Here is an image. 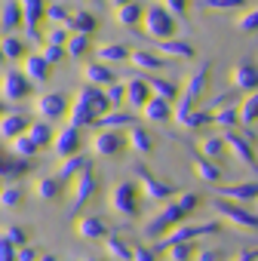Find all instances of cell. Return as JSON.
<instances>
[{
    "instance_id": "16",
    "label": "cell",
    "mask_w": 258,
    "mask_h": 261,
    "mask_svg": "<svg viewBox=\"0 0 258 261\" xmlns=\"http://www.w3.org/2000/svg\"><path fill=\"white\" fill-rule=\"evenodd\" d=\"M126 98L133 108H145L148 98H151V83L148 80H133V83H126Z\"/></svg>"
},
{
    "instance_id": "23",
    "label": "cell",
    "mask_w": 258,
    "mask_h": 261,
    "mask_svg": "<svg viewBox=\"0 0 258 261\" xmlns=\"http://www.w3.org/2000/svg\"><path fill=\"white\" fill-rule=\"evenodd\" d=\"M83 77H86L89 86H111V83H114V71L105 68V65H89V68L83 71Z\"/></svg>"
},
{
    "instance_id": "34",
    "label": "cell",
    "mask_w": 258,
    "mask_h": 261,
    "mask_svg": "<svg viewBox=\"0 0 258 261\" xmlns=\"http://www.w3.org/2000/svg\"><path fill=\"white\" fill-rule=\"evenodd\" d=\"M160 49L166 56H178V59H191L194 56V49L188 43H182V40H166V43H160Z\"/></svg>"
},
{
    "instance_id": "22",
    "label": "cell",
    "mask_w": 258,
    "mask_h": 261,
    "mask_svg": "<svg viewBox=\"0 0 258 261\" xmlns=\"http://www.w3.org/2000/svg\"><path fill=\"white\" fill-rule=\"evenodd\" d=\"M25 74L31 77V83H43L49 77V62L43 56H31V59H25Z\"/></svg>"
},
{
    "instance_id": "13",
    "label": "cell",
    "mask_w": 258,
    "mask_h": 261,
    "mask_svg": "<svg viewBox=\"0 0 258 261\" xmlns=\"http://www.w3.org/2000/svg\"><path fill=\"white\" fill-rule=\"evenodd\" d=\"M227 139V148L237 154V160H243L246 166H252L255 172H258V160H255V151H252V145L246 142V139H240V136H234V133H227L224 136Z\"/></svg>"
},
{
    "instance_id": "15",
    "label": "cell",
    "mask_w": 258,
    "mask_h": 261,
    "mask_svg": "<svg viewBox=\"0 0 258 261\" xmlns=\"http://www.w3.org/2000/svg\"><path fill=\"white\" fill-rule=\"evenodd\" d=\"M142 114H145V120H154V123H163V120H169V98H160V95H151L148 98V105L142 108Z\"/></svg>"
},
{
    "instance_id": "25",
    "label": "cell",
    "mask_w": 258,
    "mask_h": 261,
    "mask_svg": "<svg viewBox=\"0 0 258 261\" xmlns=\"http://www.w3.org/2000/svg\"><path fill=\"white\" fill-rule=\"evenodd\" d=\"M86 166H89V163H86L83 157H77V154H74V157H65V160H62V166H59V178H62V181H68V178H71V181H74Z\"/></svg>"
},
{
    "instance_id": "51",
    "label": "cell",
    "mask_w": 258,
    "mask_h": 261,
    "mask_svg": "<svg viewBox=\"0 0 258 261\" xmlns=\"http://www.w3.org/2000/svg\"><path fill=\"white\" fill-rule=\"evenodd\" d=\"M4 53H7L10 59H16V56H22V40H7V46H4Z\"/></svg>"
},
{
    "instance_id": "37",
    "label": "cell",
    "mask_w": 258,
    "mask_h": 261,
    "mask_svg": "<svg viewBox=\"0 0 258 261\" xmlns=\"http://www.w3.org/2000/svg\"><path fill=\"white\" fill-rule=\"evenodd\" d=\"M126 56H129V53H126V46H120V43L98 49V59H101V62H120V59H126Z\"/></svg>"
},
{
    "instance_id": "7",
    "label": "cell",
    "mask_w": 258,
    "mask_h": 261,
    "mask_svg": "<svg viewBox=\"0 0 258 261\" xmlns=\"http://www.w3.org/2000/svg\"><path fill=\"white\" fill-rule=\"evenodd\" d=\"M126 142L129 139L120 136V129H101V133L92 139V154H98V157H117Z\"/></svg>"
},
{
    "instance_id": "10",
    "label": "cell",
    "mask_w": 258,
    "mask_h": 261,
    "mask_svg": "<svg viewBox=\"0 0 258 261\" xmlns=\"http://www.w3.org/2000/svg\"><path fill=\"white\" fill-rule=\"evenodd\" d=\"M34 111H37L43 120H56V117H62V114L68 111V98H65V95H59V92H46V95H40V98H37Z\"/></svg>"
},
{
    "instance_id": "3",
    "label": "cell",
    "mask_w": 258,
    "mask_h": 261,
    "mask_svg": "<svg viewBox=\"0 0 258 261\" xmlns=\"http://www.w3.org/2000/svg\"><path fill=\"white\" fill-rule=\"evenodd\" d=\"M185 215H188V209H185L178 200H175V203H169L166 209H160V212L145 224V237H163V233H169V230L185 218Z\"/></svg>"
},
{
    "instance_id": "35",
    "label": "cell",
    "mask_w": 258,
    "mask_h": 261,
    "mask_svg": "<svg viewBox=\"0 0 258 261\" xmlns=\"http://www.w3.org/2000/svg\"><path fill=\"white\" fill-rule=\"evenodd\" d=\"M28 169H31V166H28L25 157H22V160H7V163H4V178H7V185H10L16 175H25Z\"/></svg>"
},
{
    "instance_id": "11",
    "label": "cell",
    "mask_w": 258,
    "mask_h": 261,
    "mask_svg": "<svg viewBox=\"0 0 258 261\" xmlns=\"http://www.w3.org/2000/svg\"><path fill=\"white\" fill-rule=\"evenodd\" d=\"M31 92V77L19 74V71H7L4 74V98H25Z\"/></svg>"
},
{
    "instance_id": "45",
    "label": "cell",
    "mask_w": 258,
    "mask_h": 261,
    "mask_svg": "<svg viewBox=\"0 0 258 261\" xmlns=\"http://www.w3.org/2000/svg\"><path fill=\"white\" fill-rule=\"evenodd\" d=\"M105 95H108V101H111V105H120V101L126 98V86H117V83H111Z\"/></svg>"
},
{
    "instance_id": "8",
    "label": "cell",
    "mask_w": 258,
    "mask_h": 261,
    "mask_svg": "<svg viewBox=\"0 0 258 261\" xmlns=\"http://www.w3.org/2000/svg\"><path fill=\"white\" fill-rule=\"evenodd\" d=\"M74 197H71V212H77V209H83L86 206V200L95 194V172H92V166H86L74 181Z\"/></svg>"
},
{
    "instance_id": "1",
    "label": "cell",
    "mask_w": 258,
    "mask_h": 261,
    "mask_svg": "<svg viewBox=\"0 0 258 261\" xmlns=\"http://www.w3.org/2000/svg\"><path fill=\"white\" fill-rule=\"evenodd\" d=\"M108 108H111L108 95L98 92V89H92V86H86V89H80V95H77L74 105H71V123H74V126L98 123V117H105Z\"/></svg>"
},
{
    "instance_id": "21",
    "label": "cell",
    "mask_w": 258,
    "mask_h": 261,
    "mask_svg": "<svg viewBox=\"0 0 258 261\" xmlns=\"http://www.w3.org/2000/svg\"><path fill=\"white\" fill-rule=\"evenodd\" d=\"M28 120L25 117H19V114H7L4 117V123H0V133H4V139H16V136H22V133H28Z\"/></svg>"
},
{
    "instance_id": "31",
    "label": "cell",
    "mask_w": 258,
    "mask_h": 261,
    "mask_svg": "<svg viewBox=\"0 0 258 261\" xmlns=\"http://www.w3.org/2000/svg\"><path fill=\"white\" fill-rule=\"evenodd\" d=\"M142 19V7L139 4H123V7H117V22L120 25H136Z\"/></svg>"
},
{
    "instance_id": "55",
    "label": "cell",
    "mask_w": 258,
    "mask_h": 261,
    "mask_svg": "<svg viewBox=\"0 0 258 261\" xmlns=\"http://www.w3.org/2000/svg\"><path fill=\"white\" fill-rule=\"evenodd\" d=\"M37 261H59V258H53V255H43V258H37Z\"/></svg>"
},
{
    "instance_id": "32",
    "label": "cell",
    "mask_w": 258,
    "mask_h": 261,
    "mask_svg": "<svg viewBox=\"0 0 258 261\" xmlns=\"http://www.w3.org/2000/svg\"><path fill=\"white\" fill-rule=\"evenodd\" d=\"M212 123H218V126H224V129L237 126V123H240V108H218V111L212 114Z\"/></svg>"
},
{
    "instance_id": "28",
    "label": "cell",
    "mask_w": 258,
    "mask_h": 261,
    "mask_svg": "<svg viewBox=\"0 0 258 261\" xmlns=\"http://www.w3.org/2000/svg\"><path fill=\"white\" fill-rule=\"evenodd\" d=\"M13 151H16V157H25V160H31L37 151H40V145L28 136V133H22V136H16L13 139Z\"/></svg>"
},
{
    "instance_id": "43",
    "label": "cell",
    "mask_w": 258,
    "mask_h": 261,
    "mask_svg": "<svg viewBox=\"0 0 258 261\" xmlns=\"http://www.w3.org/2000/svg\"><path fill=\"white\" fill-rule=\"evenodd\" d=\"M0 261H19V249L4 237V240H0Z\"/></svg>"
},
{
    "instance_id": "53",
    "label": "cell",
    "mask_w": 258,
    "mask_h": 261,
    "mask_svg": "<svg viewBox=\"0 0 258 261\" xmlns=\"http://www.w3.org/2000/svg\"><path fill=\"white\" fill-rule=\"evenodd\" d=\"M37 258H40V255H37L31 246H22V249H19V261H37Z\"/></svg>"
},
{
    "instance_id": "47",
    "label": "cell",
    "mask_w": 258,
    "mask_h": 261,
    "mask_svg": "<svg viewBox=\"0 0 258 261\" xmlns=\"http://www.w3.org/2000/svg\"><path fill=\"white\" fill-rule=\"evenodd\" d=\"M19 203H22V191L7 188V191H4V206H7V209H13V206H19Z\"/></svg>"
},
{
    "instance_id": "33",
    "label": "cell",
    "mask_w": 258,
    "mask_h": 261,
    "mask_svg": "<svg viewBox=\"0 0 258 261\" xmlns=\"http://www.w3.org/2000/svg\"><path fill=\"white\" fill-rule=\"evenodd\" d=\"M28 136H31V139H34V142H37L40 148H43V145H46L49 139H56V136H53V129H49V123H46V120H40V123H31V129H28Z\"/></svg>"
},
{
    "instance_id": "4",
    "label": "cell",
    "mask_w": 258,
    "mask_h": 261,
    "mask_svg": "<svg viewBox=\"0 0 258 261\" xmlns=\"http://www.w3.org/2000/svg\"><path fill=\"white\" fill-rule=\"evenodd\" d=\"M215 212L218 215H224L227 221H234V224H240L243 230H258V215H252V212H246L237 200H215Z\"/></svg>"
},
{
    "instance_id": "14",
    "label": "cell",
    "mask_w": 258,
    "mask_h": 261,
    "mask_svg": "<svg viewBox=\"0 0 258 261\" xmlns=\"http://www.w3.org/2000/svg\"><path fill=\"white\" fill-rule=\"evenodd\" d=\"M77 233H80L83 240H101V237H108V227H105L101 218L83 215V218H77Z\"/></svg>"
},
{
    "instance_id": "18",
    "label": "cell",
    "mask_w": 258,
    "mask_h": 261,
    "mask_svg": "<svg viewBox=\"0 0 258 261\" xmlns=\"http://www.w3.org/2000/svg\"><path fill=\"white\" fill-rule=\"evenodd\" d=\"M221 194H224L227 200L246 203V200H258V185H255V181H243V185H227V188H221Z\"/></svg>"
},
{
    "instance_id": "41",
    "label": "cell",
    "mask_w": 258,
    "mask_h": 261,
    "mask_svg": "<svg viewBox=\"0 0 258 261\" xmlns=\"http://www.w3.org/2000/svg\"><path fill=\"white\" fill-rule=\"evenodd\" d=\"M4 237H7V240L16 246V249H22V246L28 243V233H25L22 227H7V230H4Z\"/></svg>"
},
{
    "instance_id": "48",
    "label": "cell",
    "mask_w": 258,
    "mask_h": 261,
    "mask_svg": "<svg viewBox=\"0 0 258 261\" xmlns=\"http://www.w3.org/2000/svg\"><path fill=\"white\" fill-rule=\"evenodd\" d=\"M43 59H46L49 65H53V62H59V59H62V46H59V43H46V49H43Z\"/></svg>"
},
{
    "instance_id": "9",
    "label": "cell",
    "mask_w": 258,
    "mask_h": 261,
    "mask_svg": "<svg viewBox=\"0 0 258 261\" xmlns=\"http://www.w3.org/2000/svg\"><path fill=\"white\" fill-rule=\"evenodd\" d=\"M77 148H80V126L68 123L62 133H56V139H53V151L65 160V157H74Z\"/></svg>"
},
{
    "instance_id": "12",
    "label": "cell",
    "mask_w": 258,
    "mask_h": 261,
    "mask_svg": "<svg viewBox=\"0 0 258 261\" xmlns=\"http://www.w3.org/2000/svg\"><path fill=\"white\" fill-rule=\"evenodd\" d=\"M145 28H148V34L151 37H169L172 34V19H169V13H163V10H151L148 13V19H145Z\"/></svg>"
},
{
    "instance_id": "56",
    "label": "cell",
    "mask_w": 258,
    "mask_h": 261,
    "mask_svg": "<svg viewBox=\"0 0 258 261\" xmlns=\"http://www.w3.org/2000/svg\"><path fill=\"white\" fill-rule=\"evenodd\" d=\"M86 261H95V258H86Z\"/></svg>"
},
{
    "instance_id": "29",
    "label": "cell",
    "mask_w": 258,
    "mask_h": 261,
    "mask_svg": "<svg viewBox=\"0 0 258 261\" xmlns=\"http://www.w3.org/2000/svg\"><path fill=\"white\" fill-rule=\"evenodd\" d=\"M62 178L56 175V178H40L37 185H34V194L40 197V200H56L59 194H62V185H59Z\"/></svg>"
},
{
    "instance_id": "19",
    "label": "cell",
    "mask_w": 258,
    "mask_h": 261,
    "mask_svg": "<svg viewBox=\"0 0 258 261\" xmlns=\"http://www.w3.org/2000/svg\"><path fill=\"white\" fill-rule=\"evenodd\" d=\"M98 123H101V129H133L136 117L126 111H108L105 117H98Z\"/></svg>"
},
{
    "instance_id": "30",
    "label": "cell",
    "mask_w": 258,
    "mask_h": 261,
    "mask_svg": "<svg viewBox=\"0 0 258 261\" xmlns=\"http://www.w3.org/2000/svg\"><path fill=\"white\" fill-rule=\"evenodd\" d=\"M240 123H258V89L243 98V105H240Z\"/></svg>"
},
{
    "instance_id": "6",
    "label": "cell",
    "mask_w": 258,
    "mask_h": 261,
    "mask_svg": "<svg viewBox=\"0 0 258 261\" xmlns=\"http://www.w3.org/2000/svg\"><path fill=\"white\" fill-rule=\"evenodd\" d=\"M218 224H182L175 230H169L166 237H160V249H169L175 243H191L194 237H203V233H215Z\"/></svg>"
},
{
    "instance_id": "52",
    "label": "cell",
    "mask_w": 258,
    "mask_h": 261,
    "mask_svg": "<svg viewBox=\"0 0 258 261\" xmlns=\"http://www.w3.org/2000/svg\"><path fill=\"white\" fill-rule=\"evenodd\" d=\"M194 261H221V255H218V252H212V249H203V252H197V255H194Z\"/></svg>"
},
{
    "instance_id": "39",
    "label": "cell",
    "mask_w": 258,
    "mask_h": 261,
    "mask_svg": "<svg viewBox=\"0 0 258 261\" xmlns=\"http://www.w3.org/2000/svg\"><path fill=\"white\" fill-rule=\"evenodd\" d=\"M133 65L136 68H163V59H157L151 53H133Z\"/></svg>"
},
{
    "instance_id": "17",
    "label": "cell",
    "mask_w": 258,
    "mask_h": 261,
    "mask_svg": "<svg viewBox=\"0 0 258 261\" xmlns=\"http://www.w3.org/2000/svg\"><path fill=\"white\" fill-rule=\"evenodd\" d=\"M234 86L249 92V89H258V68L252 65H237L234 68Z\"/></svg>"
},
{
    "instance_id": "50",
    "label": "cell",
    "mask_w": 258,
    "mask_h": 261,
    "mask_svg": "<svg viewBox=\"0 0 258 261\" xmlns=\"http://www.w3.org/2000/svg\"><path fill=\"white\" fill-rule=\"evenodd\" d=\"M133 261H154V252L145 246H133Z\"/></svg>"
},
{
    "instance_id": "26",
    "label": "cell",
    "mask_w": 258,
    "mask_h": 261,
    "mask_svg": "<svg viewBox=\"0 0 258 261\" xmlns=\"http://www.w3.org/2000/svg\"><path fill=\"white\" fill-rule=\"evenodd\" d=\"M194 172H197L203 181H221V169H218L209 157H203V154L194 157Z\"/></svg>"
},
{
    "instance_id": "38",
    "label": "cell",
    "mask_w": 258,
    "mask_h": 261,
    "mask_svg": "<svg viewBox=\"0 0 258 261\" xmlns=\"http://www.w3.org/2000/svg\"><path fill=\"white\" fill-rule=\"evenodd\" d=\"M197 252H194V246L191 243H175V246H169V261H188V258H194Z\"/></svg>"
},
{
    "instance_id": "2",
    "label": "cell",
    "mask_w": 258,
    "mask_h": 261,
    "mask_svg": "<svg viewBox=\"0 0 258 261\" xmlns=\"http://www.w3.org/2000/svg\"><path fill=\"white\" fill-rule=\"evenodd\" d=\"M108 203H111V209H114L117 215H123V218H136V215H139V185H133V181H120V185H114Z\"/></svg>"
},
{
    "instance_id": "44",
    "label": "cell",
    "mask_w": 258,
    "mask_h": 261,
    "mask_svg": "<svg viewBox=\"0 0 258 261\" xmlns=\"http://www.w3.org/2000/svg\"><path fill=\"white\" fill-rule=\"evenodd\" d=\"M68 53H71V56H83V53H86V34H74V37L68 40Z\"/></svg>"
},
{
    "instance_id": "24",
    "label": "cell",
    "mask_w": 258,
    "mask_h": 261,
    "mask_svg": "<svg viewBox=\"0 0 258 261\" xmlns=\"http://www.w3.org/2000/svg\"><path fill=\"white\" fill-rule=\"evenodd\" d=\"M129 148H133L136 154H151V148H154V142H151V136L145 133V129L142 126H133V129H129Z\"/></svg>"
},
{
    "instance_id": "49",
    "label": "cell",
    "mask_w": 258,
    "mask_h": 261,
    "mask_svg": "<svg viewBox=\"0 0 258 261\" xmlns=\"http://www.w3.org/2000/svg\"><path fill=\"white\" fill-rule=\"evenodd\" d=\"M258 28V10H252L246 19H240V31H255Z\"/></svg>"
},
{
    "instance_id": "46",
    "label": "cell",
    "mask_w": 258,
    "mask_h": 261,
    "mask_svg": "<svg viewBox=\"0 0 258 261\" xmlns=\"http://www.w3.org/2000/svg\"><path fill=\"white\" fill-rule=\"evenodd\" d=\"M16 16H19V10H16V4H13V0H10V4L4 7V28H13V25L19 22Z\"/></svg>"
},
{
    "instance_id": "42",
    "label": "cell",
    "mask_w": 258,
    "mask_h": 261,
    "mask_svg": "<svg viewBox=\"0 0 258 261\" xmlns=\"http://www.w3.org/2000/svg\"><path fill=\"white\" fill-rule=\"evenodd\" d=\"M22 7L28 10V28L34 31V22H37V13H40V7H43V0H22Z\"/></svg>"
},
{
    "instance_id": "54",
    "label": "cell",
    "mask_w": 258,
    "mask_h": 261,
    "mask_svg": "<svg viewBox=\"0 0 258 261\" xmlns=\"http://www.w3.org/2000/svg\"><path fill=\"white\" fill-rule=\"evenodd\" d=\"M111 4H117V7H123V4H133V0H111Z\"/></svg>"
},
{
    "instance_id": "36",
    "label": "cell",
    "mask_w": 258,
    "mask_h": 261,
    "mask_svg": "<svg viewBox=\"0 0 258 261\" xmlns=\"http://www.w3.org/2000/svg\"><path fill=\"white\" fill-rule=\"evenodd\" d=\"M68 25H71V28H77L80 34H86V31H92V28H95V19H92V16H86V13H77V16H68Z\"/></svg>"
},
{
    "instance_id": "20",
    "label": "cell",
    "mask_w": 258,
    "mask_h": 261,
    "mask_svg": "<svg viewBox=\"0 0 258 261\" xmlns=\"http://www.w3.org/2000/svg\"><path fill=\"white\" fill-rule=\"evenodd\" d=\"M105 249H108V255L117 258V261H133V246H129L126 240H120L117 233H108V237H105Z\"/></svg>"
},
{
    "instance_id": "40",
    "label": "cell",
    "mask_w": 258,
    "mask_h": 261,
    "mask_svg": "<svg viewBox=\"0 0 258 261\" xmlns=\"http://www.w3.org/2000/svg\"><path fill=\"white\" fill-rule=\"evenodd\" d=\"M148 83H151L154 95H160V98H169V101H172V98L178 95V89H175L172 83H166V80H148Z\"/></svg>"
},
{
    "instance_id": "27",
    "label": "cell",
    "mask_w": 258,
    "mask_h": 261,
    "mask_svg": "<svg viewBox=\"0 0 258 261\" xmlns=\"http://www.w3.org/2000/svg\"><path fill=\"white\" fill-rule=\"evenodd\" d=\"M224 151H227V139H224V136H209V139H203V145H200V154L209 157V160H218Z\"/></svg>"
},
{
    "instance_id": "5",
    "label": "cell",
    "mask_w": 258,
    "mask_h": 261,
    "mask_svg": "<svg viewBox=\"0 0 258 261\" xmlns=\"http://www.w3.org/2000/svg\"><path fill=\"white\" fill-rule=\"evenodd\" d=\"M136 178H139V185H142V191H145V197H148V200H169V197L175 194V185L154 178L145 166H139V169H136Z\"/></svg>"
}]
</instances>
